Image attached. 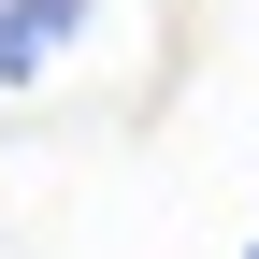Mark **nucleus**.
Instances as JSON below:
<instances>
[{
	"label": "nucleus",
	"instance_id": "1",
	"mask_svg": "<svg viewBox=\"0 0 259 259\" xmlns=\"http://www.w3.org/2000/svg\"><path fill=\"white\" fill-rule=\"evenodd\" d=\"M87 15H101V0H0V101H29L44 72H72Z\"/></svg>",
	"mask_w": 259,
	"mask_h": 259
},
{
	"label": "nucleus",
	"instance_id": "2",
	"mask_svg": "<svg viewBox=\"0 0 259 259\" xmlns=\"http://www.w3.org/2000/svg\"><path fill=\"white\" fill-rule=\"evenodd\" d=\"M245 259H259V245H245Z\"/></svg>",
	"mask_w": 259,
	"mask_h": 259
}]
</instances>
